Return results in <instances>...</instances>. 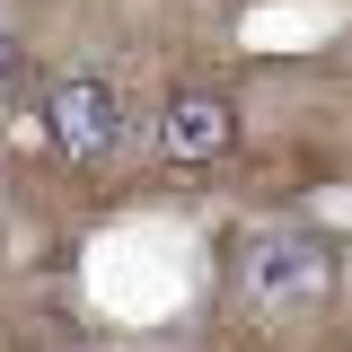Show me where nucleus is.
<instances>
[{
  "instance_id": "1",
  "label": "nucleus",
  "mask_w": 352,
  "mask_h": 352,
  "mask_svg": "<svg viewBox=\"0 0 352 352\" xmlns=\"http://www.w3.org/2000/svg\"><path fill=\"white\" fill-rule=\"evenodd\" d=\"M229 291H238V308H256V317H291V308H317L335 291V256L308 229H256L229 256Z\"/></svg>"
},
{
  "instance_id": "2",
  "label": "nucleus",
  "mask_w": 352,
  "mask_h": 352,
  "mask_svg": "<svg viewBox=\"0 0 352 352\" xmlns=\"http://www.w3.org/2000/svg\"><path fill=\"white\" fill-rule=\"evenodd\" d=\"M44 132H53V150L71 168H106L124 150V88L106 71H62L44 88Z\"/></svg>"
},
{
  "instance_id": "3",
  "label": "nucleus",
  "mask_w": 352,
  "mask_h": 352,
  "mask_svg": "<svg viewBox=\"0 0 352 352\" xmlns=\"http://www.w3.org/2000/svg\"><path fill=\"white\" fill-rule=\"evenodd\" d=\"M229 141H238V106L220 88H176L159 106V159L168 168H220Z\"/></svg>"
},
{
  "instance_id": "4",
  "label": "nucleus",
  "mask_w": 352,
  "mask_h": 352,
  "mask_svg": "<svg viewBox=\"0 0 352 352\" xmlns=\"http://www.w3.org/2000/svg\"><path fill=\"white\" fill-rule=\"evenodd\" d=\"M9 71H18V36L0 27V80H9Z\"/></svg>"
}]
</instances>
